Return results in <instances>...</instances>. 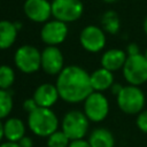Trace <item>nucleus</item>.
Segmentation results:
<instances>
[{
	"label": "nucleus",
	"instance_id": "obj_1",
	"mask_svg": "<svg viewBox=\"0 0 147 147\" xmlns=\"http://www.w3.org/2000/svg\"><path fill=\"white\" fill-rule=\"evenodd\" d=\"M55 85L60 99L68 103L83 102L92 92L90 74L79 65H67L57 75Z\"/></svg>",
	"mask_w": 147,
	"mask_h": 147
},
{
	"label": "nucleus",
	"instance_id": "obj_2",
	"mask_svg": "<svg viewBox=\"0 0 147 147\" xmlns=\"http://www.w3.org/2000/svg\"><path fill=\"white\" fill-rule=\"evenodd\" d=\"M59 118L52 108L37 107L28 114V127L37 137L47 138L59 130Z\"/></svg>",
	"mask_w": 147,
	"mask_h": 147
},
{
	"label": "nucleus",
	"instance_id": "obj_3",
	"mask_svg": "<svg viewBox=\"0 0 147 147\" xmlns=\"http://www.w3.org/2000/svg\"><path fill=\"white\" fill-rule=\"evenodd\" d=\"M118 108L127 115H138L144 110L146 96L144 91L137 85H125L116 95Z\"/></svg>",
	"mask_w": 147,
	"mask_h": 147
},
{
	"label": "nucleus",
	"instance_id": "obj_4",
	"mask_svg": "<svg viewBox=\"0 0 147 147\" xmlns=\"http://www.w3.org/2000/svg\"><path fill=\"white\" fill-rule=\"evenodd\" d=\"M90 129V119L84 111L72 109L69 110L62 118L61 130L70 140L84 138Z\"/></svg>",
	"mask_w": 147,
	"mask_h": 147
},
{
	"label": "nucleus",
	"instance_id": "obj_5",
	"mask_svg": "<svg viewBox=\"0 0 147 147\" xmlns=\"http://www.w3.org/2000/svg\"><path fill=\"white\" fill-rule=\"evenodd\" d=\"M14 63L23 74L37 72L41 69V52L32 45H22L15 51Z\"/></svg>",
	"mask_w": 147,
	"mask_h": 147
},
{
	"label": "nucleus",
	"instance_id": "obj_6",
	"mask_svg": "<svg viewBox=\"0 0 147 147\" xmlns=\"http://www.w3.org/2000/svg\"><path fill=\"white\" fill-rule=\"evenodd\" d=\"M122 71L129 84L140 86L147 82V59L141 53L127 55Z\"/></svg>",
	"mask_w": 147,
	"mask_h": 147
},
{
	"label": "nucleus",
	"instance_id": "obj_7",
	"mask_svg": "<svg viewBox=\"0 0 147 147\" xmlns=\"http://www.w3.org/2000/svg\"><path fill=\"white\" fill-rule=\"evenodd\" d=\"M83 102V111L90 122H102L109 114V101L102 92L93 91Z\"/></svg>",
	"mask_w": 147,
	"mask_h": 147
},
{
	"label": "nucleus",
	"instance_id": "obj_8",
	"mask_svg": "<svg viewBox=\"0 0 147 147\" xmlns=\"http://www.w3.org/2000/svg\"><path fill=\"white\" fill-rule=\"evenodd\" d=\"M84 5L82 0H53L52 16L55 20L71 23L82 17Z\"/></svg>",
	"mask_w": 147,
	"mask_h": 147
},
{
	"label": "nucleus",
	"instance_id": "obj_9",
	"mask_svg": "<svg viewBox=\"0 0 147 147\" xmlns=\"http://www.w3.org/2000/svg\"><path fill=\"white\" fill-rule=\"evenodd\" d=\"M106 32L96 25H86L79 33V42L88 53H98L106 46Z\"/></svg>",
	"mask_w": 147,
	"mask_h": 147
},
{
	"label": "nucleus",
	"instance_id": "obj_10",
	"mask_svg": "<svg viewBox=\"0 0 147 147\" xmlns=\"http://www.w3.org/2000/svg\"><path fill=\"white\" fill-rule=\"evenodd\" d=\"M68 32L69 28L67 23L54 18L44 23L40 30V39L46 46H57L67 39Z\"/></svg>",
	"mask_w": 147,
	"mask_h": 147
},
{
	"label": "nucleus",
	"instance_id": "obj_11",
	"mask_svg": "<svg viewBox=\"0 0 147 147\" xmlns=\"http://www.w3.org/2000/svg\"><path fill=\"white\" fill-rule=\"evenodd\" d=\"M64 68V56L57 46H46L41 51V69L45 74L57 76Z\"/></svg>",
	"mask_w": 147,
	"mask_h": 147
},
{
	"label": "nucleus",
	"instance_id": "obj_12",
	"mask_svg": "<svg viewBox=\"0 0 147 147\" xmlns=\"http://www.w3.org/2000/svg\"><path fill=\"white\" fill-rule=\"evenodd\" d=\"M23 11L30 21L45 23L52 16V2L48 0H25Z\"/></svg>",
	"mask_w": 147,
	"mask_h": 147
},
{
	"label": "nucleus",
	"instance_id": "obj_13",
	"mask_svg": "<svg viewBox=\"0 0 147 147\" xmlns=\"http://www.w3.org/2000/svg\"><path fill=\"white\" fill-rule=\"evenodd\" d=\"M32 98L36 100L39 107L52 108L56 103V101L60 99V94L56 85L51 83H44V84H40L34 90Z\"/></svg>",
	"mask_w": 147,
	"mask_h": 147
},
{
	"label": "nucleus",
	"instance_id": "obj_14",
	"mask_svg": "<svg viewBox=\"0 0 147 147\" xmlns=\"http://www.w3.org/2000/svg\"><path fill=\"white\" fill-rule=\"evenodd\" d=\"M126 59H127V54L125 51L119 48H110L102 54L100 62H101V67L114 72L123 69Z\"/></svg>",
	"mask_w": 147,
	"mask_h": 147
},
{
	"label": "nucleus",
	"instance_id": "obj_15",
	"mask_svg": "<svg viewBox=\"0 0 147 147\" xmlns=\"http://www.w3.org/2000/svg\"><path fill=\"white\" fill-rule=\"evenodd\" d=\"M90 78H91V85L93 91H98V92L107 91L114 84L113 71L103 67L98 68L92 74H90Z\"/></svg>",
	"mask_w": 147,
	"mask_h": 147
},
{
	"label": "nucleus",
	"instance_id": "obj_16",
	"mask_svg": "<svg viewBox=\"0 0 147 147\" xmlns=\"http://www.w3.org/2000/svg\"><path fill=\"white\" fill-rule=\"evenodd\" d=\"M25 131L24 122L17 117H9L3 123V136L8 141L18 142L25 136Z\"/></svg>",
	"mask_w": 147,
	"mask_h": 147
},
{
	"label": "nucleus",
	"instance_id": "obj_17",
	"mask_svg": "<svg viewBox=\"0 0 147 147\" xmlns=\"http://www.w3.org/2000/svg\"><path fill=\"white\" fill-rule=\"evenodd\" d=\"M88 142L92 147H115V137L106 127H95L88 136Z\"/></svg>",
	"mask_w": 147,
	"mask_h": 147
},
{
	"label": "nucleus",
	"instance_id": "obj_18",
	"mask_svg": "<svg viewBox=\"0 0 147 147\" xmlns=\"http://www.w3.org/2000/svg\"><path fill=\"white\" fill-rule=\"evenodd\" d=\"M18 34V30L16 29L14 22L8 20L0 21V49H8L10 48L14 42L16 41Z\"/></svg>",
	"mask_w": 147,
	"mask_h": 147
},
{
	"label": "nucleus",
	"instance_id": "obj_19",
	"mask_svg": "<svg viewBox=\"0 0 147 147\" xmlns=\"http://www.w3.org/2000/svg\"><path fill=\"white\" fill-rule=\"evenodd\" d=\"M101 26L106 33L116 34L121 30V20L115 10H107L101 16Z\"/></svg>",
	"mask_w": 147,
	"mask_h": 147
},
{
	"label": "nucleus",
	"instance_id": "obj_20",
	"mask_svg": "<svg viewBox=\"0 0 147 147\" xmlns=\"http://www.w3.org/2000/svg\"><path fill=\"white\" fill-rule=\"evenodd\" d=\"M14 100L9 90L0 88V119L6 118L13 110Z\"/></svg>",
	"mask_w": 147,
	"mask_h": 147
},
{
	"label": "nucleus",
	"instance_id": "obj_21",
	"mask_svg": "<svg viewBox=\"0 0 147 147\" xmlns=\"http://www.w3.org/2000/svg\"><path fill=\"white\" fill-rule=\"evenodd\" d=\"M15 71L8 64L0 65V88L9 90L15 82Z\"/></svg>",
	"mask_w": 147,
	"mask_h": 147
},
{
	"label": "nucleus",
	"instance_id": "obj_22",
	"mask_svg": "<svg viewBox=\"0 0 147 147\" xmlns=\"http://www.w3.org/2000/svg\"><path fill=\"white\" fill-rule=\"evenodd\" d=\"M70 139L62 130H56L47 137V147H68Z\"/></svg>",
	"mask_w": 147,
	"mask_h": 147
},
{
	"label": "nucleus",
	"instance_id": "obj_23",
	"mask_svg": "<svg viewBox=\"0 0 147 147\" xmlns=\"http://www.w3.org/2000/svg\"><path fill=\"white\" fill-rule=\"evenodd\" d=\"M136 124H137V127H138L141 132L147 133V109L141 110V111L137 115Z\"/></svg>",
	"mask_w": 147,
	"mask_h": 147
},
{
	"label": "nucleus",
	"instance_id": "obj_24",
	"mask_svg": "<svg viewBox=\"0 0 147 147\" xmlns=\"http://www.w3.org/2000/svg\"><path fill=\"white\" fill-rule=\"evenodd\" d=\"M37 107H39V106L37 105V102H36V100H34L33 98L26 99V100H24V102H23V109H24L28 114L31 113V111H33Z\"/></svg>",
	"mask_w": 147,
	"mask_h": 147
},
{
	"label": "nucleus",
	"instance_id": "obj_25",
	"mask_svg": "<svg viewBox=\"0 0 147 147\" xmlns=\"http://www.w3.org/2000/svg\"><path fill=\"white\" fill-rule=\"evenodd\" d=\"M68 147H92V146L88 142V140H85L84 138H82V139L70 140V144Z\"/></svg>",
	"mask_w": 147,
	"mask_h": 147
},
{
	"label": "nucleus",
	"instance_id": "obj_26",
	"mask_svg": "<svg viewBox=\"0 0 147 147\" xmlns=\"http://www.w3.org/2000/svg\"><path fill=\"white\" fill-rule=\"evenodd\" d=\"M125 52H126L127 55H136V54H139V53H140V48H139L138 44H136V42H130V44L126 46Z\"/></svg>",
	"mask_w": 147,
	"mask_h": 147
},
{
	"label": "nucleus",
	"instance_id": "obj_27",
	"mask_svg": "<svg viewBox=\"0 0 147 147\" xmlns=\"http://www.w3.org/2000/svg\"><path fill=\"white\" fill-rule=\"evenodd\" d=\"M18 145L20 147H33V140L28 137V136H24L20 141H18Z\"/></svg>",
	"mask_w": 147,
	"mask_h": 147
},
{
	"label": "nucleus",
	"instance_id": "obj_28",
	"mask_svg": "<svg viewBox=\"0 0 147 147\" xmlns=\"http://www.w3.org/2000/svg\"><path fill=\"white\" fill-rule=\"evenodd\" d=\"M122 88H123V85H121L119 83H114V84L111 85V87H110L111 93H113L114 95H117V94L121 92Z\"/></svg>",
	"mask_w": 147,
	"mask_h": 147
},
{
	"label": "nucleus",
	"instance_id": "obj_29",
	"mask_svg": "<svg viewBox=\"0 0 147 147\" xmlns=\"http://www.w3.org/2000/svg\"><path fill=\"white\" fill-rule=\"evenodd\" d=\"M0 147H20L18 142H14V141H6V142H2L0 144Z\"/></svg>",
	"mask_w": 147,
	"mask_h": 147
},
{
	"label": "nucleus",
	"instance_id": "obj_30",
	"mask_svg": "<svg viewBox=\"0 0 147 147\" xmlns=\"http://www.w3.org/2000/svg\"><path fill=\"white\" fill-rule=\"evenodd\" d=\"M2 138H5V136H3V123H1V119H0V141L2 140Z\"/></svg>",
	"mask_w": 147,
	"mask_h": 147
},
{
	"label": "nucleus",
	"instance_id": "obj_31",
	"mask_svg": "<svg viewBox=\"0 0 147 147\" xmlns=\"http://www.w3.org/2000/svg\"><path fill=\"white\" fill-rule=\"evenodd\" d=\"M142 29H144V32H145L146 36H147V16H146V18H145V21H144V23H142Z\"/></svg>",
	"mask_w": 147,
	"mask_h": 147
},
{
	"label": "nucleus",
	"instance_id": "obj_32",
	"mask_svg": "<svg viewBox=\"0 0 147 147\" xmlns=\"http://www.w3.org/2000/svg\"><path fill=\"white\" fill-rule=\"evenodd\" d=\"M14 24H15V26H16V29H17L18 31L22 29V23H21V22H17V21H16V22H14Z\"/></svg>",
	"mask_w": 147,
	"mask_h": 147
},
{
	"label": "nucleus",
	"instance_id": "obj_33",
	"mask_svg": "<svg viewBox=\"0 0 147 147\" xmlns=\"http://www.w3.org/2000/svg\"><path fill=\"white\" fill-rule=\"evenodd\" d=\"M103 2H107V3H113V2H116L118 0H102Z\"/></svg>",
	"mask_w": 147,
	"mask_h": 147
},
{
	"label": "nucleus",
	"instance_id": "obj_34",
	"mask_svg": "<svg viewBox=\"0 0 147 147\" xmlns=\"http://www.w3.org/2000/svg\"><path fill=\"white\" fill-rule=\"evenodd\" d=\"M144 55H145V57H146V59H147V48H146V49H145V53H144Z\"/></svg>",
	"mask_w": 147,
	"mask_h": 147
}]
</instances>
